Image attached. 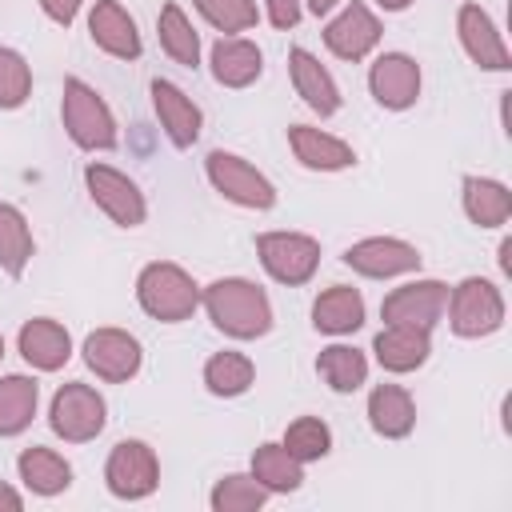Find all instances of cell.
I'll return each mask as SVG.
<instances>
[{
  "mask_svg": "<svg viewBox=\"0 0 512 512\" xmlns=\"http://www.w3.org/2000/svg\"><path fill=\"white\" fill-rule=\"evenodd\" d=\"M200 308L208 312L212 328L228 340H260L272 332L276 312L268 292L248 276H220L200 288Z\"/></svg>",
  "mask_w": 512,
  "mask_h": 512,
  "instance_id": "cell-1",
  "label": "cell"
},
{
  "mask_svg": "<svg viewBox=\"0 0 512 512\" xmlns=\"http://www.w3.org/2000/svg\"><path fill=\"white\" fill-rule=\"evenodd\" d=\"M60 124L68 132V140L80 152H112L120 144V124L108 108V100L80 76L64 80V96H60Z\"/></svg>",
  "mask_w": 512,
  "mask_h": 512,
  "instance_id": "cell-2",
  "label": "cell"
},
{
  "mask_svg": "<svg viewBox=\"0 0 512 512\" xmlns=\"http://www.w3.org/2000/svg\"><path fill=\"white\" fill-rule=\"evenodd\" d=\"M136 304L160 324H184L200 308V284L172 260H152L136 276Z\"/></svg>",
  "mask_w": 512,
  "mask_h": 512,
  "instance_id": "cell-3",
  "label": "cell"
},
{
  "mask_svg": "<svg viewBox=\"0 0 512 512\" xmlns=\"http://www.w3.org/2000/svg\"><path fill=\"white\" fill-rule=\"evenodd\" d=\"M448 328L460 336V340H484L492 332L504 328V316H508V304H504V292L496 280L488 276H464L456 288H448Z\"/></svg>",
  "mask_w": 512,
  "mask_h": 512,
  "instance_id": "cell-4",
  "label": "cell"
},
{
  "mask_svg": "<svg viewBox=\"0 0 512 512\" xmlns=\"http://www.w3.org/2000/svg\"><path fill=\"white\" fill-rule=\"evenodd\" d=\"M204 176H208L212 192H220L236 208H252V212L276 208V184L252 160H244L228 148H212L204 156Z\"/></svg>",
  "mask_w": 512,
  "mask_h": 512,
  "instance_id": "cell-5",
  "label": "cell"
},
{
  "mask_svg": "<svg viewBox=\"0 0 512 512\" xmlns=\"http://www.w3.org/2000/svg\"><path fill=\"white\" fill-rule=\"evenodd\" d=\"M108 424V400L80 380H68L48 400V428L64 444H92Z\"/></svg>",
  "mask_w": 512,
  "mask_h": 512,
  "instance_id": "cell-6",
  "label": "cell"
},
{
  "mask_svg": "<svg viewBox=\"0 0 512 512\" xmlns=\"http://www.w3.org/2000/svg\"><path fill=\"white\" fill-rule=\"evenodd\" d=\"M256 256L264 264V272L284 284V288H300L316 276L320 268V240L308 232H292V228H272L256 236Z\"/></svg>",
  "mask_w": 512,
  "mask_h": 512,
  "instance_id": "cell-7",
  "label": "cell"
},
{
  "mask_svg": "<svg viewBox=\"0 0 512 512\" xmlns=\"http://www.w3.org/2000/svg\"><path fill=\"white\" fill-rule=\"evenodd\" d=\"M84 188H88V200L116 228H140L148 220V200H144L140 184L128 172H120L104 160H88L84 164Z\"/></svg>",
  "mask_w": 512,
  "mask_h": 512,
  "instance_id": "cell-8",
  "label": "cell"
},
{
  "mask_svg": "<svg viewBox=\"0 0 512 512\" xmlns=\"http://www.w3.org/2000/svg\"><path fill=\"white\" fill-rule=\"evenodd\" d=\"M104 488L116 500H148L160 488V456L148 440H120L104 460Z\"/></svg>",
  "mask_w": 512,
  "mask_h": 512,
  "instance_id": "cell-9",
  "label": "cell"
},
{
  "mask_svg": "<svg viewBox=\"0 0 512 512\" xmlns=\"http://www.w3.org/2000/svg\"><path fill=\"white\" fill-rule=\"evenodd\" d=\"M80 356L88 364V372L104 384H128L140 376L144 368V348L128 328H96L84 336Z\"/></svg>",
  "mask_w": 512,
  "mask_h": 512,
  "instance_id": "cell-10",
  "label": "cell"
},
{
  "mask_svg": "<svg viewBox=\"0 0 512 512\" xmlns=\"http://www.w3.org/2000/svg\"><path fill=\"white\" fill-rule=\"evenodd\" d=\"M324 48L336 56V60H348V64H360V60H368L372 52H376V44H380V36H384V24H380V16L364 4V0H344L332 16H328V24H324Z\"/></svg>",
  "mask_w": 512,
  "mask_h": 512,
  "instance_id": "cell-11",
  "label": "cell"
},
{
  "mask_svg": "<svg viewBox=\"0 0 512 512\" xmlns=\"http://www.w3.org/2000/svg\"><path fill=\"white\" fill-rule=\"evenodd\" d=\"M420 248L404 236H364L344 248V264L368 280H396L420 272Z\"/></svg>",
  "mask_w": 512,
  "mask_h": 512,
  "instance_id": "cell-12",
  "label": "cell"
},
{
  "mask_svg": "<svg viewBox=\"0 0 512 512\" xmlns=\"http://www.w3.org/2000/svg\"><path fill=\"white\" fill-rule=\"evenodd\" d=\"M444 308H448V284L432 280V276H416L380 300L384 324H412V328H428V332L444 320Z\"/></svg>",
  "mask_w": 512,
  "mask_h": 512,
  "instance_id": "cell-13",
  "label": "cell"
},
{
  "mask_svg": "<svg viewBox=\"0 0 512 512\" xmlns=\"http://www.w3.org/2000/svg\"><path fill=\"white\" fill-rule=\"evenodd\" d=\"M456 40L480 72H508L512 68V52L504 44V32L488 16V8H480L476 0H464L456 8Z\"/></svg>",
  "mask_w": 512,
  "mask_h": 512,
  "instance_id": "cell-14",
  "label": "cell"
},
{
  "mask_svg": "<svg viewBox=\"0 0 512 512\" xmlns=\"http://www.w3.org/2000/svg\"><path fill=\"white\" fill-rule=\"evenodd\" d=\"M424 72L408 52H380L368 64V92L384 112H408L420 100Z\"/></svg>",
  "mask_w": 512,
  "mask_h": 512,
  "instance_id": "cell-15",
  "label": "cell"
},
{
  "mask_svg": "<svg viewBox=\"0 0 512 512\" xmlns=\"http://www.w3.org/2000/svg\"><path fill=\"white\" fill-rule=\"evenodd\" d=\"M148 92H152V112H156V124H160V132L168 136V144L172 148H192L196 140H200V132H204V112H200V104L180 88V84H172V80H164V76H156L152 84H148Z\"/></svg>",
  "mask_w": 512,
  "mask_h": 512,
  "instance_id": "cell-16",
  "label": "cell"
},
{
  "mask_svg": "<svg viewBox=\"0 0 512 512\" xmlns=\"http://www.w3.org/2000/svg\"><path fill=\"white\" fill-rule=\"evenodd\" d=\"M88 36H92V44L100 52H108L116 60H140V52H144L136 16L120 0H92V8H88Z\"/></svg>",
  "mask_w": 512,
  "mask_h": 512,
  "instance_id": "cell-17",
  "label": "cell"
},
{
  "mask_svg": "<svg viewBox=\"0 0 512 512\" xmlns=\"http://www.w3.org/2000/svg\"><path fill=\"white\" fill-rule=\"evenodd\" d=\"M288 76H292V88L304 100V108H312L320 120H328V116H336L344 108V96H340L336 76L308 48H300V44L288 48Z\"/></svg>",
  "mask_w": 512,
  "mask_h": 512,
  "instance_id": "cell-18",
  "label": "cell"
},
{
  "mask_svg": "<svg viewBox=\"0 0 512 512\" xmlns=\"http://www.w3.org/2000/svg\"><path fill=\"white\" fill-rule=\"evenodd\" d=\"M16 352L36 372H60L72 360V332L52 316H32L20 324Z\"/></svg>",
  "mask_w": 512,
  "mask_h": 512,
  "instance_id": "cell-19",
  "label": "cell"
},
{
  "mask_svg": "<svg viewBox=\"0 0 512 512\" xmlns=\"http://www.w3.org/2000/svg\"><path fill=\"white\" fill-rule=\"evenodd\" d=\"M372 356L392 376L416 372L432 356V332L428 328H412V324H384L376 332V340H372Z\"/></svg>",
  "mask_w": 512,
  "mask_h": 512,
  "instance_id": "cell-20",
  "label": "cell"
},
{
  "mask_svg": "<svg viewBox=\"0 0 512 512\" xmlns=\"http://www.w3.org/2000/svg\"><path fill=\"white\" fill-rule=\"evenodd\" d=\"M288 148L300 168L308 172H344L356 164V148L316 124H292L288 128Z\"/></svg>",
  "mask_w": 512,
  "mask_h": 512,
  "instance_id": "cell-21",
  "label": "cell"
},
{
  "mask_svg": "<svg viewBox=\"0 0 512 512\" xmlns=\"http://www.w3.org/2000/svg\"><path fill=\"white\" fill-rule=\"evenodd\" d=\"M208 68L220 88H252L264 76V52L248 36H220L208 52Z\"/></svg>",
  "mask_w": 512,
  "mask_h": 512,
  "instance_id": "cell-22",
  "label": "cell"
},
{
  "mask_svg": "<svg viewBox=\"0 0 512 512\" xmlns=\"http://www.w3.org/2000/svg\"><path fill=\"white\" fill-rule=\"evenodd\" d=\"M460 208L484 232L504 228L512 220V188L496 176H476L472 172V176L460 180Z\"/></svg>",
  "mask_w": 512,
  "mask_h": 512,
  "instance_id": "cell-23",
  "label": "cell"
},
{
  "mask_svg": "<svg viewBox=\"0 0 512 512\" xmlns=\"http://www.w3.org/2000/svg\"><path fill=\"white\" fill-rule=\"evenodd\" d=\"M364 316V292L352 284H332L312 300V328L324 336H352L356 328H364Z\"/></svg>",
  "mask_w": 512,
  "mask_h": 512,
  "instance_id": "cell-24",
  "label": "cell"
},
{
  "mask_svg": "<svg viewBox=\"0 0 512 512\" xmlns=\"http://www.w3.org/2000/svg\"><path fill=\"white\" fill-rule=\"evenodd\" d=\"M368 428L384 440H404L416 428V400L404 384H376L368 392Z\"/></svg>",
  "mask_w": 512,
  "mask_h": 512,
  "instance_id": "cell-25",
  "label": "cell"
},
{
  "mask_svg": "<svg viewBox=\"0 0 512 512\" xmlns=\"http://www.w3.org/2000/svg\"><path fill=\"white\" fill-rule=\"evenodd\" d=\"M16 476L32 496H44V500L72 488V464L56 448H44V444H32L16 456Z\"/></svg>",
  "mask_w": 512,
  "mask_h": 512,
  "instance_id": "cell-26",
  "label": "cell"
},
{
  "mask_svg": "<svg viewBox=\"0 0 512 512\" xmlns=\"http://www.w3.org/2000/svg\"><path fill=\"white\" fill-rule=\"evenodd\" d=\"M156 36H160V48H164V56L172 64H180V68H196L200 64V32H196V24L188 20V12L176 0L160 4Z\"/></svg>",
  "mask_w": 512,
  "mask_h": 512,
  "instance_id": "cell-27",
  "label": "cell"
},
{
  "mask_svg": "<svg viewBox=\"0 0 512 512\" xmlns=\"http://www.w3.org/2000/svg\"><path fill=\"white\" fill-rule=\"evenodd\" d=\"M248 472L256 476V484H264L272 496H288L304 484V464L280 444V440H264L252 460H248Z\"/></svg>",
  "mask_w": 512,
  "mask_h": 512,
  "instance_id": "cell-28",
  "label": "cell"
},
{
  "mask_svg": "<svg viewBox=\"0 0 512 512\" xmlns=\"http://www.w3.org/2000/svg\"><path fill=\"white\" fill-rule=\"evenodd\" d=\"M32 256H36V236H32L28 216L16 204L0 200V272L20 280L32 264Z\"/></svg>",
  "mask_w": 512,
  "mask_h": 512,
  "instance_id": "cell-29",
  "label": "cell"
},
{
  "mask_svg": "<svg viewBox=\"0 0 512 512\" xmlns=\"http://www.w3.org/2000/svg\"><path fill=\"white\" fill-rule=\"evenodd\" d=\"M40 408V384L36 376L8 372L0 376V436H20L32 428Z\"/></svg>",
  "mask_w": 512,
  "mask_h": 512,
  "instance_id": "cell-30",
  "label": "cell"
},
{
  "mask_svg": "<svg viewBox=\"0 0 512 512\" xmlns=\"http://www.w3.org/2000/svg\"><path fill=\"white\" fill-rule=\"evenodd\" d=\"M316 376L336 392V396H352L368 384V356L356 344H328L316 356Z\"/></svg>",
  "mask_w": 512,
  "mask_h": 512,
  "instance_id": "cell-31",
  "label": "cell"
},
{
  "mask_svg": "<svg viewBox=\"0 0 512 512\" xmlns=\"http://www.w3.org/2000/svg\"><path fill=\"white\" fill-rule=\"evenodd\" d=\"M256 384V364L248 352H236V348H224V352H212L204 360V388L220 400H236L244 396L248 388Z\"/></svg>",
  "mask_w": 512,
  "mask_h": 512,
  "instance_id": "cell-32",
  "label": "cell"
},
{
  "mask_svg": "<svg viewBox=\"0 0 512 512\" xmlns=\"http://www.w3.org/2000/svg\"><path fill=\"white\" fill-rule=\"evenodd\" d=\"M268 500H272V492L264 484H256L252 472H228L208 492L212 512H260Z\"/></svg>",
  "mask_w": 512,
  "mask_h": 512,
  "instance_id": "cell-33",
  "label": "cell"
},
{
  "mask_svg": "<svg viewBox=\"0 0 512 512\" xmlns=\"http://www.w3.org/2000/svg\"><path fill=\"white\" fill-rule=\"evenodd\" d=\"M280 444H284L300 464H316V460H324V456L332 452V428H328L320 416H296V420L284 428Z\"/></svg>",
  "mask_w": 512,
  "mask_h": 512,
  "instance_id": "cell-34",
  "label": "cell"
},
{
  "mask_svg": "<svg viewBox=\"0 0 512 512\" xmlns=\"http://www.w3.org/2000/svg\"><path fill=\"white\" fill-rule=\"evenodd\" d=\"M192 8L220 36H240V32L256 28V20H260V4L256 0H192Z\"/></svg>",
  "mask_w": 512,
  "mask_h": 512,
  "instance_id": "cell-35",
  "label": "cell"
},
{
  "mask_svg": "<svg viewBox=\"0 0 512 512\" xmlns=\"http://www.w3.org/2000/svg\"><path fill=\"white\" fill-rule=\"evenodd\" d=\"M28 96H32V64L24 60V52L0 44V112L24 108Z\"/></svg>",
  "mask_w": 512,
  "mask_h": 512,
  "instance_id": "cell-36",
  "label": "cell"
},
{
  "mask_svg": "<svg viewBox=\"0 0 512 512\" xmlns=\"http://www.w3.org/2000/svg\"><path fill=\"white\" fill-rule=\"evenodd\" d=\"M264 16H268V24H272L276 32H288V28L300 24L304 0H264Z\"/></svg>",
  "mask_w": 512,
  "mask_h": 512,
  "instance_id": "cell-37",
  "label": "cell"
},
{
  "mask_svg": "<svg viewBox=\"0 0 512 512\" xmlns=\"http://www.w3.org/2000/svg\"><path fill=\"white\" fill-rule=\"evenodd\" d=\"M84 4H88V0H40V12H44L52 24H60V28H72Z\"/></svg>",
  "mask_w": 512,
  "mask_h": 512,
  "instance_id": "cell-38",
  "label": "cell"
},
{
  "mask_svg": "<svg viewBox=\"0 0 512 512\" xmlns=\"http://www.w3.org/2000/svg\"><path fill=\"white\" fill-rule=\"evenodd\" d=\"M24 508V492H16L8 480H0V512H20Z\"/></svg>",
  "mask_w": 512,
  "mask_h": 512,
  "instance_id": "cell-39",
  "label": "cell"
},
{
  "mask_svg": "<svg viewBox=\"0 0 512 512\" xmlns=\"http://www.w3.org/2000/svg\"><path fill=\"white\" fill-rule=\"evenodd\" d=\"M340 4H344V0H304V12H312V16H332Z\"/></svg>",
  "mask_w": 512,
  "mask_h": 512,
  "instance_id": "cell-40",
  "label": "cell"
},
{
  "mask_svg": "<svg viewBox=\"0 0 512 512\" xmlns=\"http://www.w3.org/2000/svg\"><path fill=\"white\" fill-rule=\"evenodd\" d=\"M508 252H512V240H500V272H504V276L512 272V260H508Z\"/></svg>",
  "mask_w": 512,
  "mask_h": 512,
  "instance_id": "cell-41",
  "label": "cell"
},
{
  "mask_svg": "<svg viewBox=\"0 0 512 512\" xmlns=\"http://www.w3.org/2000/svg\"><path fill=\"white\" fill-rule=\"evenodd\" d=\"M376 8H384V12H404V8H412V0H376Z\"/></svg>",
  "mask_w": 512,
  "mask_h": 512,
  "instance_id": "cell-42",
  "label": "cell"
},
{
  "mask_svg": "<svg viewBox=\"0 0 512 512\" xmlns=\"http://www.w3.org/2000/svg\"><path fill=\"white\" fill-rule=\"evenodd\" d=\"M0 360H4V332H0Z\"/></svg>",
  "mask_w": 512,
  "mask_h": 512,
  "instance_id": "cell-43",
  "label": "cell"
}]
</instances>
